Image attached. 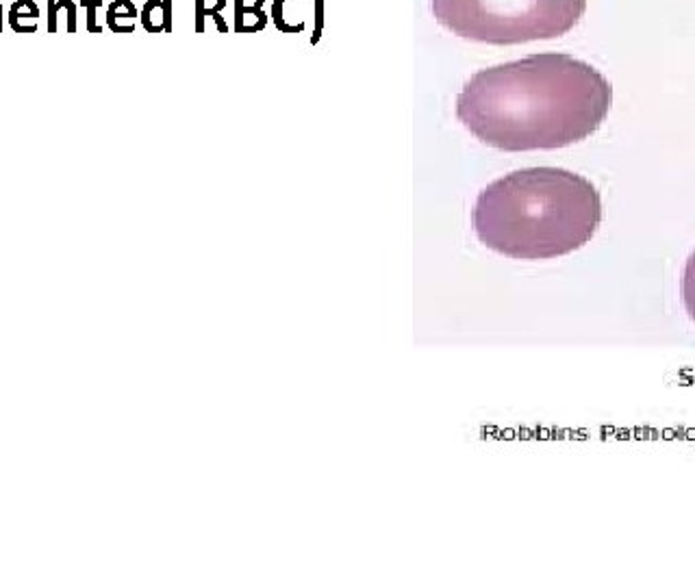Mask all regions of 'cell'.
<instances>
[{"instance_id":"obj_6","label":"cell","mask_w":695,"mask_h":586,"mask_svg":"<svg viewBox=\"0 0 695 586\" xmlns=\"http://www.w3.org/2000/svg\"><path fill=\"white\" fill-rule=\"evenodd\" d=\"M9 11H11V14H20V16H28V18H33V20L39 18V7L33 3V0H16V3L11 5Z\"/></svg>"},{"instance_id":"obj_5","label":"cell","mask_w":695,"mask_h":586,"mask_svg":"<svg viewBox=\"0 0 695 586\" xmlns=\"http://www.w3.org/2000/svg\"><path fill=\"white\" fill-rule=\"evenodd\" d=\"M9 26L16 33H35L37 31V24H35L33 18L20 16V14H11V11H9Z\"/></svg>"},{"instance_id":"obj_12","label":"cell","mask_w":695,"mask_h":586,"mask_svg":"<svg viewBox=\"0 0 695 586\" xmlns=\"http://www.w3.org/2000/svg\"><path fill=\"white\" fill-rule=\"evenodd\" d=\"M0 33H3V5H0Z\"/></svg>"},{"instance_id":"obj_10","label":"cell","mask_w":695,"mask_h":586,"mask_svg":"<svg viewBox=\"0 0 695 586\" xmlns=\"http://www.w3.org/2000/svg\"><path fill=\"white\" fill-rule=\"evenodd\" d=\"M109 14H111V16H124V14L129 16V14H131V18H133L135 9H133V5H129V3H124V0H122V3H115V5H111Z\"/></svg>"},{"instance_id":"obj_4","label":"cell","mask_w":695,"mask_h":586,"mask_svg":"<svg viewBox=\"0 0 695 586\" xmlns=\"http://www.w3.org/2000/svg\"><path fill=\"white\" fill-rule=\"evenodd\" d=\"M680 296L686 315L695 321V250L689 255L684 270H682V280H680Z\"/></svg>"},{"instance_id":"obj_7","label":"cell","mask_w":695,"mask_h":586,"mask_svg":"<svg viewBox=\"0 0 695 586\" xmlns=\"http://www.w3.org/2000/svg\"><path fill=\"white\" fill-rule=\"evenodd\" d=\"M57 5L59 7H63V11H65V20H68V24H65V31L68 33H76V5L72 3V0H57Z\"/></svg>"},{"instance_id":"obj_11","label":"cell","mask_w":695,"mask_h":586,"mask_svg":"<svg viewBox=\"0 0 695 586\" xmlns=\"http://www.w3.org/2000/svg\"><path fill=\"white\" fill-rule=\"evenodd\" d=\"M156 9H159L156 5H150V14L146 11V20H144V22H146V26H150L152 31H156V28H159V11H156Z\"/></svg>"},{"instance_id":"obj_8","label":"cell","mask_w":695,"mask_h":586,"mask_svg":"<svg viewBox=\"0 0 695 586\" xmlns=\"http://www.w3.org/2000/svg\"><path fill=\"white\" fill-rule=\"evenodd\" d=\"M85 5H87V31L100 33V26L96 24V7L100 5V0H85Z\"/></svg>"},{"instance_id":"obj_3","label":"cell","mask_w":695,"mask_h":586,"mask_svg":"<svg viewBox=\"0 0 695 586\" xmlns=\"http://www.w3.org/2000/svg\"><path fill=\"white\" fill-rule=\"evenodd\" d=\"M587 0H433V14L455 35L494 46L554 39L574 28Z\"/></svg>"},{"instance_id":"obj_1","label":"cell","mask_w":695,"mask_h":586,"mask_svg":"<svg viewBox=\"0 0 695 586\" xmlns=\"http://www.w3.org/2000/svg\"><path fill=\"white\" fill-rule=\"evenodd\" d=\"M610 105V82L591 63L539 53L476 72L457 98V117L504 152L558 150L591 137Z\"/></svg>"},{"instance_id":"obj_2","label":"cell","mask_w":695,"mask_h":586,"mask_svg":"<svg viewBox=\"0 0 695 586\" xmlns=\"http://www.w3.org/2000/svg\"><path fill=\"white\" fill-rule=\"evenodd\" d=\"M602 222L598 187L563 167H524L476 198L472 226L480 243L519 261H546L576 252Z\"/></svg>"},{"instance_id":"obj_9","label":"cell","mask_w":695,"mask_h":586,"mask_svg":"<svg viewBox=\"0 0 695 586\" xmlns=\"http://www.w3.org/2000/svg\"><path fill=\"white\" fill-rule=\"evenodd\" d=\"M59 9H57V0H48V33H57L59 26Z\"/></svg>"}]
</instances>
